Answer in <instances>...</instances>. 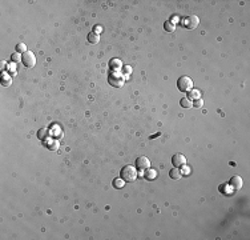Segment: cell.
Masks as SVG:
<instances>
[{
	"mask_svg": "<svg viewBox=\"0 0 250 240\" xmlns=\"http://www.w3.org/2000/svg\"><path fill=\"white\" fill-rule=\"evenodd\" d=\"M172 164L176 168H182L186 164V159H185L182 153H174L172 156Z\"/></svg>",
	"mask_w": 250,
	"mask_h": 240,
	"instance_id": "cell-4",
	"label": "cell"
},
{
	"mask_svg": "<svg viewBox=\"0 0 250 240\" xmlns=\"http://www.w3.org/2000/svg\"><path fill=\"white\" fill-rule=\"evenodd\" d=\"M164 29L168 32H173L174 29H176V24L173 22H171V20H166V22L164 23Z\"/></svg>",
	"mask_w": 250,
	"mask_h": 240,
	"instance_id": "cell-15",
	"label": "cell"
},
{
	"mask_svg": "<svg viewBox=\"0 0 250 240\" xmlns=\"http://www.w3.org/2000/svg\"><path fill=\"white\" fill-rule=\"evenodd\" d=\"M136 167L138 169H148L151 168V160L147 156H140L136 159Z\"/></svg>",
	"mask_w": 250,
	"mask_h": 240,
	"instance_id": "cell-7",
	"label": "cell"
},
{
	"mask_svg": "<svg viewBox=\"0 0 250 240\" xmlns=\"http://www.w3.org/2000/svg\"><path fill=\"white\" fill-rule=\"evenodd\" d=\"M22 63L24 64V67L27 68H32L36 66V56L31 52V51H27L22 55Z\"/></svg>",
	"mask_w": 250,
	"mask_h": 240,
	"instance_id": "cell-3",
	"label": "cell"
},
{
	"mask_svg": "<svg viewBox=\"0 0 250 240\" xmlns=\"http://www.w3.org/2000/svg\"><path fill=\"white\" fill-rule=\"evenodd\" d=\"M0 68H2V69L6 68V62H2V67H0Z\"/></svg>",
	"mask_w": 250,
	"mask_h": 240,
	"instance_id": "cell-25",
	"label": "cell"
},
{
	"mask_svg": "<svg viewBox=\"0 0 250 240\" xmlns=\"http://www.w3.org/2000/svg\"><path fill=\"white\" fill-rule=\"evenodd\" d=\"M48 135H49V131H48V129L43 128V129H40V131L37 132V138H39V139H43V140H46V139L48 138Z\"/></svg>",
	"mask_w": 250,
	"mask_h": 240,
	"instance_id": "cell-17",
	"label": "cell"
},
{
	"mask_svg": "<svg viewBox=\"0 0 250 240\" xmlns=\"http://www.w3.org/2000/svg\"><path fill=\"white\" fill-rule=\"evenodd\" d=\"M204 106V100L200 98V99H197V100H194V103H193V107H196V108H201Z\"/></svg>",
	"mask_w": 250,
	"mask_h": 240,
	"instance_id": "cell-20",
	"label": "cell"
},
{
	"mask_svg": "<svg viewBox=\"0 0 250 240\" xmlns=\"http://www.w3.org/2000/svg\"><path fill=\"white\" fill-rule=\"evenodd\" d=\"M180 106H181L182 108H190V107H193V103H192L190 99L181 98V100H180Z\"/></svg>",
	"mask_w": 250,
	"mask_h": 240,
	"instance_id": "cell-14",
	"label": "cell"
},
{
	"mask_svg": "<svg viewBox=\"0 0 250 240\" xmlns=\"http://www.w3.org/2000/svg\"><path fill=\"white\" fill-rule=\"evenodd\" d=\"M145 175H144V178L147 179V180H154L157 178V171L156 169H152V168H148V169H145Z\"/></svg>",
	"mask_w": 250,
	"mask_h": 240,
	"instance_id": "cell-11",
	"label": "cell"
},
{
	"mask_svg": "<svg viewBox=\"0 0 250 240\" xmlns=\"http://www.w3.org/2000/svg\"><path fill=\"white\" fill-rule=\"evenodd\" d=\"M177 88L181 92H189L193 89V80L189 76H181L177 80Z\"/></svg>",
	"mask_w": 250,
	"mask_h": 240,
	"instance_id": "cell-2",
	"label": "cell"
},
{
	"mask_svg": "<svg viewBox=\"0 0 250 240\" xmlns=\"http://www.w3.org/2000/svg\"><path fill=\"white\" fill-rule=\"evenodd\" d=\"M19 60H22V55H20L19 52H15V53L12 55V62H13V63H17Z\"/></svg>",
	"mask_w": 250,
	"mask_h": 240,
	"instance_id": "cell-21",
	"label": "cell"
},
{
	"mask_svg": "<svg viewBox=\"0 0 250 240\" xmlns=\"http://www.w3.org/2000/svg\"><path fill=\"white\" fill-rule=\"evenodd\" d=\"M243 184V180L241 176H233L229 182V186L232 187V189H241Z\"/></svg>",
	"mask_w": 250,
	"mask_h": 240,
	"instance_id": "cell-8",
	"label": "cell"
},
{
	"mask_svg": "<svg viewBox=\"0 0 250 240\" xmlns=\"http://www.w3.org/2000/svg\"><path fill=\"white\" fill-rule=\"evenodd\" d=\"M12 84V78L9 73H3L2 75V86L3 87H9Z\"/></svg>",
	"mask_w": 250,
	"mask_h": 240,
	"instance_id": "cell-10",
	"label": "cell"
},
{
	"mask_svg": "<svg viewBox=\"0 0 250 240\" xmlns=\"http://www.w3.org/2000/svg\"><path fill=\"white\" fill-rule=\"evenodd\" d=\"M188 93H189V98L188 99H190V100L200 99V91H198V89H192V91H189Z\"/></svg>",
	"mask_w": 250,
	"mask_h": 240,
	"instance_id": "cell-16",
	"label": "cell"
},
{
	"mask_svg": "<svg viewBox=\"0 0 250 240\" xmlns=\"http://www.w3.org/2000/svg\"><path fill=\"white\" fill-rule=\"evenodd\" d=\"M100 42V35L96 32H91L88 35V43L91 44H97Z\"/></svg>",
	"mask_w": 250,
	"mask_h": 240,
	"instance_id": "cell-13",
	"label": "cell"
},
{
	"mask_svg": "<svg viewBox=\"0 0 250 240\" xmlns=\"http://www.w3.org/2000/svg\"><path fill=\"white\" fill-rule=\"evenodd\" d=\"M16 51L20 53V52H27V47H26V44H24V43H19L17 44V46H16Z\"/></svg>",
	"mask_w": 250,
	"mask_h": 240,
	"instance_id": "cell-19",
	"label": "cell"
},
{
	"mask_svg": "<svg viewBox=\"0 0 250 240\" xmlns=\"http://www.w3.org/2000/svg\"><path fill=\"white\" fill-rule=\"evenodd\" d=\"M100 31H101V28H100V27H96V28H94V32H96V33H99Z\"/></svg>",
	"mask_w": 250,
	"mask_h": 240,
	"instance_id": "cell-24",
	"label": "cell"
},
{
	"mask_svg": "<svg viewBox=\"0 0 250 240\" xmlns=\"http://www.w3.org/2000/svg\"><path fill=\"white\" fill-rule=\"evenodd\" d=\"M120 176H121V179L125 183H132L137 179L138 172L134 166H125V167H123L121 172H120Z\"/></svg>",
	"mask_w": 250,
	"mask_h": 240,
	"instance_id": "cell-1",
	"label": "cell"
},
{
	"mask_svg": "<svg viewBox=\"0 0 250 240\" xmlns=\"http://www.w3.org/2000/svg\"><path fill=\"white\" fill-rule=\"evenodd\" d=\"M108 83L111 84L112 87H116V88H121L124 86V79L120 76V75H116V76H113V75H109L108 78Z\"/></svg>",
	"mask_w": 250,
	"mask_h": 240,
	"instance_id": "cell-6",
	"label": "cell"
},
{
	"mask_svg": "<svg viewBox=\"0 0 250 240\" xmlns=\"http://www.w3.org/2000/svg\"><path fill=\"white\" fill-rule=\"evenodd\" d=\"M47 147L51 149V151H57L60 147V142L56 139H52V140H49V142H47Z\"/></svg>",
	"mask_w": 250,
	"mask_h": 240,
	"instance_id": "cell-12",
	"label": "cell"
},
{
	"mask_svg": "<svg viewBox=\"0 0 250 240\" xmlns=\"http://www.w3.org/2000/svg\"><path fill=\"white\" fill-rule=\"evenodd\" d=\"M169 176H171V179H173V180H178V179H181V176H182V173H181V168H172L171 171H169Z\"/></svg>",
	"mask_w": 250,
	"mask_h": 240,
	"instance_id": "cell-9",
	"label": "cell"
},
{
	"mask_svg": "<svg viewBox=\"0 0 250 240\" xmlns=\"http://www.w3.org/2000/svg\"><path fill=\"white\" fill-rule=\"evenodd\" d=\"M181 173H182V175H185V176H188V175L190 173V168H189V167H186V166H184V167H182V171H181Z\"/></svg>",
	"mask_w": 250,
	"mask_h": 240,
	"instance_id": "cell-22",
	"label": "cell"
},
{
	"mask_svg": "<svg viewBox=\"0 0 250 240\" xmlns=\"http://www.w3.org/2000/svg\"><path fill=\"white\" fill-rule=\"evenodd\" d=\"M8 71H11L12 73H15V71H16V67H15V64H8Z\"/></svg>",
	"mask_w": 250,
	"mask_h": 240,
	"instance_id": "cell-23",
	"label": "cell"
},
{
	"mask_svg": "<svg viewBox=\"0 0 250 240\" xmlns=\"http://www.w3.org/2000/svg\"><path fill=\"white\" fill-rule=\"evenodd\" d=\"M124 186H125V182H124L121 178L113 180V187H114V188H123Z\"/></svg>",
	"mask_w": 250,
	"mask_h": 240,
	"instance_id": "cell-18",
	"label": "cell"
},
{
	"mask_svg": "<svg viewBox=\"0 0 250 240\" xmlns=\"http://www.w3.org/2000/svg\"><path fill=\"white\" fill-rule=\"evenodd\" d=\"M185 27H186L188 29H194L198 24H200V19L196 16V15H190V16H188L186 19H185Z\"/></svg>",
	"mask_w": 250,
	"mask_h": 240,
	"instance_id": "cell-5",
	"label": "cell"
}]
</instances>
